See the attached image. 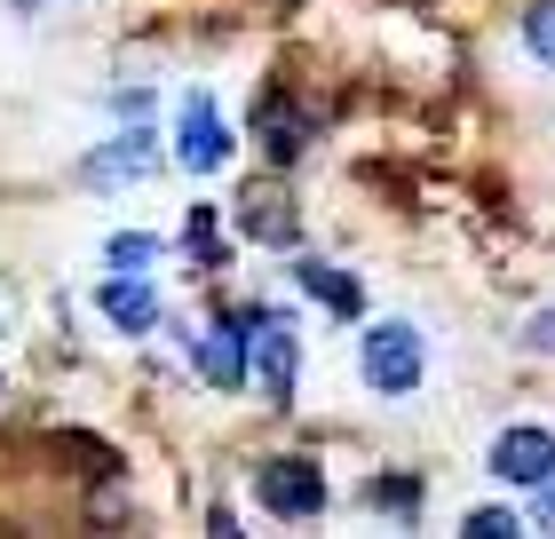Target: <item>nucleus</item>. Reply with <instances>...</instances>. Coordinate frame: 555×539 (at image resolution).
I'll list each match as a JSON object with an SVG mask.
<instances>
[{
  "mask_svg": "<svg viewBox=\"0 0 555 539\" xmlns=\"http://www.w3.org/2000/svg\"><path fill=\"white\" fill-rule=\"evenodd\" d=\"M246 381L270 413H294V381H301V333L278 318V310H255L246 318Z\"/></svg>",
  "mask_w": 555,
  "mask_h": 539,
  "instance_id": "1",
  "label": "nucleus"
},
{
  "mask_svg": "<svg viewBox=\"0 0 555 539\" xmlns=\"http://www.w3.org/2000/svg\"><path fill=\"white\" fill-rule=\"evenodd\" d=\"M358 373H365V389H382V397H413L421 373H428V342L405 318H382V325H365V342H358Z\"/></svg>",
  "mask_w": 555,
  "mask_h": 539,
  "instance_id": "2",
  "label": "nucleus"
},
{
  "mask_svg": "<svg viewBox=\"0 0 555 539\" xmlns=\"http://www.w3.org/2000/svg\"><path fill=\"white\" fill-rule=\"evenodd\" d=\"M255 500H262V516H278V524H310L325 508V469L301 460V452L255 460Z\"/></svg>",
  "mask_w": 555,
  "mask_h": 539,
  "instance_id": "3",
  "label": "nucleus"
},
{
  "mask_svg": "<svg viewBox=\"0 0 555 539\" xmlns=\"http://www.w3.org/2000/svg\"><path fill=\"white\" fill-rule=\"evenodd\" d=\"M191 365L207 389H246V318H207L198 325V342H191Z\"/></svg>",
  "mask_w": 555,
  "mask_h": 539,
  "instance_id": "4",
  "label": "nucleus"
},
{
  "mask_svg": "<svg viewBox=\"0 0 555 539\" xmlns=\"http://www.w3.org/2000/svg\"><path fill=\"white\" fill-rule=\"evenodd\" d=\"M492 476L500 484H532V492H540V484L555 476V428H532V421L500 428L492 436Z\"/></svg>",
  "mask_w": 555,
  "mask_h": 539,
  "instance_id": "5",
  "label": "nucleus"
},
{
  "mask_svg": "<svg viewBox=\"0 0 555 539\" xmlns=\"http://www.w3.org/2000/svg\"><path fill=\"white\" fill-rule=\"evenodd\" d=\"M175 159H183L191 175H215L222 159H231V127H222L215 95H191L183 119H175Z\"/></svg>",
  "mask_w": 555,
  "mask_h": 539,
  "instance_id": "6",
  "label": "nucleus"
},
{
  "mask_svg": "<svg viewBox=\"0 0 555 539\" xmlns=\"http://www.w3.org/2000/svg\"><path fill=\"white\" fill-rule=\"evenodd\" d=\"M255 143H262L270 167H301V159H310V119L294 112L286 88H270L262 104H255Z\"/></svg>",
  "mask_w": 555,
  "mask_h": 539,
  "instance_id": "7",
  "label": "nucleus"
},
{
  "mask_svg": "<svg viewBox=\"0 0 555 539\" xmlns=\"http://www.w3.org/2000/svg\"><path fill=\"white\" fill-rule=\"evenodd\" d=\"M238 230L255 246H301V215H294V198L278 191V183H246V198H238Z\"/></svg>",
  "mask_w": 555,
  "mask_h": 539,
  "instance_id": "8",
  "label": "nucleus"
},
{
  "mask_svg": "<svg viewBox=\"0 0 555 539\" xmlns=\"http://www.w3.org/2000/svg\"><path fill=\"white\" fill-rule=\"evenodd\" d=\"M95 310H104L119 333H151V325H159V294H151L143 270H119V278L95 286Z\"/></svg>",
  "mask_w": 555,
  "mask_h": 539,
  "instance_id": "9",
  "label": "nucleus"
},
{
  "mask_svg": "<svg viewBox=\"0 0 555 539\" xmlns=\"http://www.w3.org/2000/svg\"><path fill=\"white\" fill-rule=\"evenodd\" d=\"M294 286L310 294L318 310H334V318H358V310H365V286H358V278H349L341 262H301V270H294Z\"/></svg>",
  "mask_w": 555,
  "mask_h": 539,
  "instance_id": "10",
  "label": "nucleus"
},
{
  "mask_svg": "<svg viewBox=\"0 0 555 539\" xmlns=\"http://www.w3.org/2000/svg\"><path fill=\"white\" fill-rule=\"evenodd\" d=\"M151 151H159V143H151L143 127H135L128 143H104V151H95V159H88V183H95V191H112V183H143V175L159 167V159H151Z\"/></svg>",
  "mask_w": 555,
  "mask_h": 539,
  "instance_id": "11",
  "label": "nucleus"
},
{
  "mask_svg": "<svg viewBox=\"0 0 555 539\" xmlns=\"http://www.w3.org/2000/svg\"><path fill=\"white\" fill-rule=\"evenodd\" d=\"M183 254L191 262H222V230H215V207H191V222H183Z\"/></svg>",
  "mask_w": 555,
  "mask_h": 539,
  "instance_id": "12",
  "label": "nucleus"
},
{
  "mask_svg": "<svg viewBox=\"0 0 555 539\" xmlns=\"http://www.w3.org/2000/svg\"><path fill=\"white\" fill-rule=\"evenodd\" d=\"M104 262H112V270H151V262H159V239H143V230H119V239L104 246Z\"/></svg>",
  "mask_w": 555,
  "mask_h": 539,
  "instance_id": "13",
  "label": "nucleus"
},
{
  "mask_svg": "<svg viewBox=\"0 0 555 539\" xmlns=\"http://www.w3.org/2000/svg\"><path fill=\"white\" fill-rule=\"evenodd\" d=\"M524 48H532L540 64H555V0H532V9H524Z\"/></svg>",
  "mask_w": 555,
  "mask_h": 539,
  "instance_id": "14",
  "label": "nucleus"
},
{
  "mask_svg": "<svg viewBox=\"0 0 555 539\" xmlns=\"http://www.w3.org/2000/svg\"><path fill=\"white\" fill-rule=\"evenodd\" d=\"M365 500H373V508H389V516H413V508H421V484H413V476H389V484L373 476V484H365Z\"/></svg>",
  "mask_w": 555,
  "mask_h": 539,
  "instance_id": "15",
  "label": "nucleus"
},
{
  "mask_svg": "<svg viewBox=\"0 0 555 539\" xmlns=\"http://www.w3.org/2000/svg\"><path fill=\"white\" fill-rule=\"evenodd\" d=\"M461 531H468V539H516V531H524V524H516V516H508V508H476V516H468V524H461Z\"/></svg>",
  "mask_w": 555,
  "mask_h": 539,
  "instance_id": "16",
  "label": "nucleus"
},
{
  "mask_svg": "<svg viewBox=\"0 0 555 539\" xmlns=\"http://www.w3.org/2000/svg\"><path fill=\"white\" fill-rule=\"evenodd\" d=\"M524 349H540V357H555V310H540L532 325H524Z\"/></svg>",
  "mask_w": 555,
  "mask_h": 539,
  "instance_id": "17",
  "label": "nucleus"
},
{
  "mask_svg": "<svg viewBox=\"0 0 555 539\" xmlns=\"http://www.w3.org/2000/svg\"><path fill=\"white\" fill-rule=\"evenodd\" d=\"M540 516H547V524H555V476H547V484H540Z\"/></svg>",
  "mask_w": 555,
  "mask_h": 539,
  "instance_id": "18",
  "label": "nucleus"
}]
</instances>
